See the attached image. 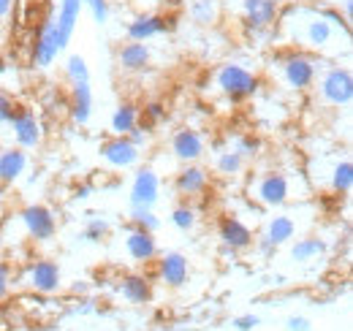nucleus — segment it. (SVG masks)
<instances>
[{
	"label": "nucleus",
	"instance_id": "1",
	"mask_svg": "<svg viewBox=\"0 0 353 331\" xmlns=\"http://www.w3.org/2000/svg\"><path fill=\"white\" fill-rule=\"evenodd\" d=\"M274 41L340 63V54L348 57L351 52V22L340 14V6L296 0L280 8L274 22Z\"/></svg>",
	"mask_w": 353,
	"mask_h": 331
},
{
	"label": "nucleus",
	"instance_id": "2",
	"mask_svg": "<svg viewBox=\"0 0 353 331\" xmlns=\"http://www.w3.org/2000/svg\"><path fill=\"white\" fill-rule=\"evenodd\" d=\"M310 193H312V188H310L305 174H299V171H283V168L259 171L245 185L248 201L261 209H283L288 207V204H294V201L310 199Z\"/></svg>",
	"mask_w": 353,
	"mask_h": 331
},
{
	"label": "nucleus",
	"instance_id": "3",
	"mask_svg": "<svg viewBox=\"0 0 353 331\" xmlns=\"http://www.w3.org/2000/svg\"><path fill=\"white\" fill-rule=\"evenodd\" d=\"M326 60L318 57V54H310V52H302V49H291V46H283L280 52L272 54L266 71L272 77V82L277 84L280 90L285 92H294V95H302L307 92L321 66Z\"/></svg>",
	"mask_w": 353,
	"mask_h": 331
},
{
	"label": "nucleus",
	"instance_id": "4",
	"mask_svg": "<svg viewBox=\"0 0 353 331\" xmlns=\"http://www.w3.org/2000/svg\"><path fill=\"white\" fill-rule=\"evenodd\" d=\"M261 90V79L253 68H248L245 63H236V60H228V63H221L210 79H207V87L204 92L210 98H221L231 106H239V103H248L259 95Z\"/></svg>",
	"mask_w": 353,
	"mask_h": 331
},
{
	"label": "nucleus",
	"instance_id": "5",
	"mask_svg": "<svg viewBox=\"0 0 353 331\" xmlns=\"http://www.w3.org/2000/svg\"><path fill=\"white\" fill-rule=\"evenodd\" d=\"M307 182L312 190H321L326 196H351L353 190V163L351 155H340V150L318 152L307 163Z\"/></svg>",
	"mask_w": 353,
	"mask_h": 331
},
{
	"label": "nucleus",
	"instance_id": "6",
	"mask_svg": "<svg viewBox=\"0 0 353 331\" xmlns=\"http://www.w3.org/2000/svg\"><path fill=\"white\" fill-rule=\"evenodd\" d=\"M315 92V103L323 109H351L353 103V74L348 66L323 63L315 82L310 87Z\"/></svg>",
	"mask_w": 353,
	"mask_h": 331
},
{
	"label": "nucleus",
	"instance_id": "7",
	"mask_svg": "<svg viewBox=\"0 0 353 331\" xmlns=\"http://www.w3.org/2000/svg\"><path fill=\"white\" fill-rule=\"evenodd\" d=\"M19 283L22 288L33 290L39 296H54L63 290V269L52 258H36L22 269Z\"/></svg>",
	"mask_w": 353,
	"mask_h": 331
},
{
	"label": "nucleus",
	"instance_id": "8",
	"mask_svg": "<svg viewBox=\"0 0 353 331\" xmlns=\"http://www.w3.org/2000/svg\"><path fill=\"white\" fill-rule=\"evenodd\" d=\"M17 223L22 228V234L33 242H49L57 234V214L54 209L46 204H28L19 209Z\"/></svg>",
	"mask_w": 353,
	"mask_h": 331
},
{
	"label": "nucleus",
	"instance_id": "9",
	"mask_svg": "<svg viewBox=\"0 0 353 331\" xmlns=\"http://www.w3.org/2000/svg\"><path fill=\"white\" fill-rule=\"evenodd\" d=\"M8 130H11V144L25 150V152H33V150H39L44 144V123L28 106H19V112L8 123Z\"/></svg>",
	"mask_w": 353,
	"mask_h": 331
},
{
	"label": "nucleus",
	"instance_id": "10",
	"mask_svg": "<svg viewBox=\"0 0 353 331\" xmlns=\"http://www.w3.org/2000/svg\"><path fill=\"white\" fill-rule=\"evenodd\" d=\"M101 161L109 166L112 171H131L141 163L144 150H139L136 144H131L128 136H109L106 141H101L98 147Z\"/></svg>",
	"mask_w": 353,
	"mask_h": 331
},
{
	"label": "nucleus",
	"instance_id": "11",
	"mask_svg": "<svg viewBox=\"0 0 353 331\" xmlns=\"http://www.w3.org/2000/svg\"><path fill=\"white\" fill-rule=\"evenodd\" d=\"M152 263H155V280L163 288H182L188 283V277H190V261L176 250L158 252V258Z\"/></svg>",
	"mask_w": 353,
	"mask_h": 331
},
{
	"label": "nucleus",
	"instance_id": "12",
	"mask_svg": "<svg viewBox=\"0 0 353 331\" xmlns=\"http://www.w3.org/2000/svg\"><path fill=\"white\" fill-rule=\"evenodd\" d=\"M169 150H172L174 161H179V163H201L204 155H207V139L196 128H179V130L172 133Z\"/></svg>",
	"mask_w": 353,
	"mask_h": 331
},
{
	"label": "nucleus",
	"instance_id": "13",
	"mask_svg": "<svg viewBox=\"0 0 353 331\" xmlns=\"http://www.w3.org/2000/svg\"><path fill=\"white\" fill-rule=\"evenodd\" d=\"M161 185H163V182H161V177H158L155 168H150V166L136 168V174H133V179H131V190H128L131 207L152 209L158 204V199H161Z\"/></svg>",
	"mask_w": 353,
	"mask_h": 331
},
{
	"label": "nucleus",
	"instance_id": "14",
	"mask_svg": "<svg viewBox=\"0 0 353 331\" xmlns=\"http://www.w3.org/2000/svg\"><path fill=\"white\" fill-rule=\"evenodd\" d=\"M218 239H221L223 250H228V252H248L256 242V234L242 217L223 214L218 223Z\"/></svg>",
	"mask_w": 353,
	"mask_h": 331
},
{
	"label": "nucleus",
	"instance_id": "15",
	"mask_svg": "<svg viewBox=\"0 0 353 331\" xmlns=\"http://www.w3.org/2000/svg\"><path fill=\"white\" fill-rule=\"evenodd\" d=\"M123 252H125V258H128L131 263L147 266V263H152V261L158 258L161 248H158L155 234L128 225V231H125V237H123Z\"/></svg>",
	"mask_w": 353,
	"mask_h": 331
},
{
	"label": "nucleus",
	"instance_id": "16",
	"mask_svg": "<svg viewBox=\"0 0 353 331\" xmlns=\"http://www.w3.org/2000/svg\"><path fill=\"white\" fill-rule=\"evenodd\" d=\"M296 234H299L296 217H294L291 212H274V214H269L264 220L259 239H264L266 245L280 250L283 245H291V242L296 239Z\"/></svg>",
	"mask_w": 353,
	"mask_h": 331
},
{
	"label": "nucleus",
	"instance_id": "17",
	"mask_svg": "<svg viewBox=\"0 0 353 331\" xmlns=\"http://www.w3.org/2000/svg\"><path fill=\"white\" fill-rule=\"evenodd\" d=\"M174 190L185 201L201 199L210 190V168L201 163H182V168L174 174Z\"/></svg>",
	"mask_w": 353,
	"mask_h": 331
},
{
	"label": "nucleus",
	"instance_id": "18",
	"mask_svg": "<svg viewBox=\"0 0 353 331\" xmlns=\"http://www.w3.org/2000/svg\"><path fill=\"white\" fill-rule=\"evenodd\" d=\"M239 14H242V22L248 30L261 33V30L274 28L280 6H277V0H239Z\"/></svg>",
	"mask_w": 353,
	"mask_h": 331
},
{
	"label": "nucleus",
	"instance_id": "19",
	"mask_svg": "<svg viewBox=\"0 0 353 331\" xmlns=\"http://www.w3.org/2000/svg\"><path fill=\"white\" fill-rule=\"evenodd\" d=\"M169 28H172V19H166L163 14H139L128 22L125 36H128V41L147 43L158 39V36H163Z\"/></svg>",
	"mask_w": 353,
	"mask_h": 331
},
{
	"label": "nucleus",
	"instance_id": "20",
	"mask_svg": "<svg viewBox=\"0 0 353 331\" xmlns=\"http://www.w3.org/2000/svg\"><path fill=\"white\" fill-rule=\"evenodd\" d=\"M117 293L125 304L131 307H144L152 301V280L141 272H131V274H123L120 277V285H117Z\"/></svg>",
	"mask_w": 353,
	"mask_h": 331
},
{
	"label": "nucleus",
	"instance_id": "21",
	"mask_svg": "<svg viewBox=\"0 0 353 331\" xmlns=\"http://www.w3.org/2000/svg\"><path fill=\"white\" fill-rule=\"evenodd\" d=\"M30 168V152L19 147H3L0 150V185H17Z\"/></svg>",
	"mask_w": 353,
	"mask_h": 331
},
{
	"label": "nucleus",
	"instance_id": "22",
	"mask_svg": "<svg viewBox=\"0 0 353 331\" xmlns=\"http://www.w3.org/2000/svg\"><path fill=\"white\" fill-rule=\"evenodd\" d=\"M60 52H63V49H60V43H57L54 28H52V19L46 17L44 22H41V28H39L36 43H33V66L41 68V71H46V68L57 60Z\"/></svg>",
	"mask_w": 353,
	"mask_h": 331
},
{
	"label": "nucleus",
	"instance_id": "23",
	"mask_svg": "<svg viewBox=\"0 0 353 331\" xmlns=\"http://www.w3.org/2000/svg\"><path fill=\"white\" fill-rule=\"evenodd\" d=\"M150 63H152V49H150V43L128 41L117 49V66H120V71H125V74H139V71H144Z\"/></svg>",
	"mask_w": 353,
	"mask_h": 331
},
{
	"label": "nucleus",
	"instance_id": "24",
	"mask_svg": "<svg viewBox=\"0 0 353 331\" xmlns=\"http://www.w3.org/2000/svg\"><path fill=\"white\" fill-rule=\"evenodd\" d=\"M326 239L321 237H296L288 248V258L296 263V266H310L315 261H323L326 255Z\"/></svg>",
	"mask_w": 353,
	"mask_h": 331
},
{
	"label": "nucleus",
	"instance_id": "25",
	"mask_svg": "<svg viewBox=\"0 0 353 331\" xmlns=\"http://www.w3.org/2000/svg\"><path fill=\"white\" fill-rule=\"evenodd\" d=\"M71 120L77 125H88L92 120V87L90 82L71 84Z\"/></svg>",
	"mask_w": 353,
	"mask_h": 331
},
{
	"label": "nucleus",
	"instance_id": "26",
	"mask_svg": "<svg viewBox=\"0 0 353 331\" xmlns=\"http://www.w3.org/2000/svg\"><path fill=\"white\" fill-rule=\"evenodd\" d=\"M136 125H139V106L131 103V101H123V103L112 112V117H109V130H112V136H128Z\"/></svg>",
	"mask_w": 353,
	"mask_h": 331
},
{
	"label": "nucleus",
	"instance_id": "27",
	"mask_svg": "<svg viewBox=\"0 0 353 331\" xmlns=\"http://www.w3.org/2000/svg\"><path fill=\"white\" fill-rule=\"evenodd\" d=\"M212 168H215V174H221V177H239L245 168H248V161L239 155V152H234L231 147H221V150H215V155H212Z\"/></svg>",
	"mask_w": 353,
	"mask_h": 331
},
{
	"label": "nucleus",
	"instance_id": "28",
	"mask_svg": "<svg viewBox=\"0 0 353 331\" xmlns=\"http://www.w3.org/2000/svg\"><path fill=\"white\" fill-rule=\"evenodd\" d=\"M188 17L196 25H215L221 19V0H188Z\"/></svg>",
	"mask_w": 353,
	"mask_h": 331
},
{
	"label": "nucleus",
	"instance_id": "29",
	"mask_svg": "<svg viewBox=\"0 0 353 331\" xmlns=\"http://www.w3.org/2000/svg\"><path fill=\"white\" fill-rule=\"evenodd\" d=\"M169 220H172V225H174L176 231L190 234V231H196V225H199V209L193 207L190 201H182V204H176V207L172 209Z\"/></svg>",
	"mask_w": 353,
	"mask_h": 331
},
{
	"label": "nucleus",
	"instance_id": "30",
	"mask_svg": "<svg viewBox=\"0 0 353 331\" xmlns=\"http://www.w3.org/2000/svg\"><path fill=\"white\" fill-rule=\"evenodd\" d=\"M228 147H231L234 152H239V155L250 163V161H256V158L261 155V147H264V144H261V139H259L256 133H236V136L228 141Z\"/></svg>",
	"mask_w": 353,
	"mask_h": 331
},
{
	"label": "nucleus",
	"instance_id": "31",
	"mask_svg": "<svg viewBox=\"0 0 353 331\" xmlns=\"http://www.w3.org/2000/svg\"><path fill=\"white\" fill-rule=\"evenodd\" d=\"M63 77L68 84L77 82H90V66L82 54H68L65 57V66H63Z\"/></svg>",
	"mask_w": 353,
	"mask_h": 331
},
{
	"label": "nucleus",
	"instance_id": "32",
	"mask_svg": "<svg viewBox=\"0 0 353 331\" xmlns=\"http://www.w3.org/2000/svg\"><path fill=\"white\" fill-rule=\"evenodd\" d=\"M128 225H133V228H141V231H150V234H155V231L161 228V217L155 214V209L131 207V217H128Z\"/></svg>",
	"mask_w": 353,
	"mask_h": 331
},
{
	"label": "nucleus",
	"instance_id": "33",
	"mask_svg": "<svg viewBox=\"0 0 353 331\" xmlns=\"http://www.w3.org/2000/svg\"><path fill=\"white\" fill-rule=\"evenodd\" d=\"M163 120H166V106L161 101H150V103H144L139 109V123L144 125V128H150V130L158 123H163Z\"/></svg>",
	"mask_w": 353,
	"mask_h": 331
},
{
	"label": "nucleus",
	"instance_id": "34",
	"mask_svg": "<svg viewBox=\"0 0 353 331\" xmlns=\"http://www.w3.org/2000/svg\"><path fill=\"white\" fill-rule=\"evenodd\" d=\"M109 220L101 217V214H90L88 223H85V231H82V239L85 242H101L106 234H109Z\"/></svg>",
	"mask_w": 353,
	"mask_h": 331
},
{
	"label": "nucleus",
	"instance_id": "35",
	"mask_svg": "<svg viewBox=\"0 0 353 331\" xmlns=\"http://www.w3.org/2000/svg\"><path fill=\"white\" fill-rule=\"evenodd\" d=\"M82 8L90 11V17H92L95 25H106L109 17H112V6H109V0H82Z\"/></svg>",
	"mask_w": 353,
	"mask_h": 331
},
{
	"label": "nucleus",
	"instance_id": "36",
	"mask_svg": "<svg viewBox=\"0 0 353 331\" xmlns=\"http://www.w3.org/2000/svg\"><path fill=\"white\" fill-rule=\"evenodd\" d=\"M17 112H19V101L8 90H0V128H8Z\"/></svg>",
	"mask_w": 353,
	"mask_h": 331
},
{
	"label": "nucleus",
	"instance_id": "37",
	"mask_svg": "<svg viewBox=\"0 0 353 331\" xmlns=\"http://www.w3.org/2000/svg\"><path fill=\"white\" fill-rule=\"evenodd\" d=\"M11 288H14V269H11V263L0 261V301H6L11 296Z\"/></svg>",
	"mask_w": 353,
	"mask_h": 331
},
{
	"label": "nucleus",
	"instance_id": "38",
	"mask_svg": "<svg viewBox=\"0 0 353 331\" xmlns=\"http://www.w3.org/2000/svg\"><path fill=\"white\" fill-rule=\"evenodd\" d=\"M231 326H234L236 331H253L261 326V318L253 315V312H245V315H236V318L231 321Z\"/></svg>",
	"mask_w": 353,
	"mask_h": 331
},
{
	"label": "nucleus",
	"instance_id": "39",
	"mask_svg": "<svg viewBox=\"0 0 353 331\" xmlns=\"http://www.w3.org/2000/svg\"><path fill=\"white\" fill-rule=\"evenodd\" d=\"M150 136H152V130L150 128H144V125L139 123L136 128H133L131 133H128V139H131V144H136L139 150H144L147 144H150Z\"/></svg>",
	"mask_w": 353,
	"mask_h": 331
},
{
	"label": "nucleus",
	"instance_id": "40",
	"mask_svg": "<svg viewBox=\"0 0 353 331\" xmlns=\"http://www.w3.org/2000/svg\"><path fill=\"white\" fill-rule=\"evenodd\" d=\"M285 331H312V321L305 315H291L285 321Z\"/></svg>",
	"mask_w": 353,
	"mask_h": 331
},
{
	"label": "nucleus",
	"instance_id": "41",
	"mask_svg": "<svg viewBox=\"0 0 353 331\" xmlns=\"http://www.w3.org/2000/svg\"><path fill=\"white\" fill-rule=\"evenodd\" d=\"M14 3H17V0H0V22H6V19L11 17V11H14Z\"/></svg>",
	"mask_w": 353,
	"mask_h": 331
},
{
	"label": "nucleus",
	"instance_id": "42",
	"mask_svg": "<svg viewBox=\"0 0 353 331\" xmlns=\"http://www.w3.org/2000/svg\"><path fill=\"white\" fill-rule=\"evenodd\" d=\"M3 220H6V209H3V201H0V225H3Z\"/></svg>",
	"mask_w": 353,
	"mask_h": 331
},
{
	"label": "nucleus",
	"instance_id": "43",
	"mask_svg": "<svg viewBox=\"0 0 353 331\" xmlns=\"http://www.w3.org/2000/svg\"><path fill=\"white\" fill-rule=\"evenodd\" d=\"M3 68H6V66H3V60H0V71H3Z\"/></svg>",
	"mask_w": 353,
	"mask_h": 331
},
{
	"label": "nucleus",
	"instance_id": "44",
	"mask_svg": "<svg viewBox=\"0 0 353 331\" xmlns=\"http://www.w3.org/2000/svg\"><path fill=\"white\" fill-rule=\"evenodd\" d=\"M307 3H318V0H307Z\"/></svg>",
	"mask_w": 353,
	"mask_h": 331
},
{
	"label": "nucleus",
	"instance_id": "45",
	"mask_svg": "<svg viewBox=\"0 0 353 331\" xmlns=\"http://www.w3.org/2000/svg\"><path fill=\"white\" fill-rule=\"evenodd\" d=\"M54 3H57V0H54Z\"/></svg>",
	"mask_w": 353,
	"mask_h": 331
}]
</instances>
